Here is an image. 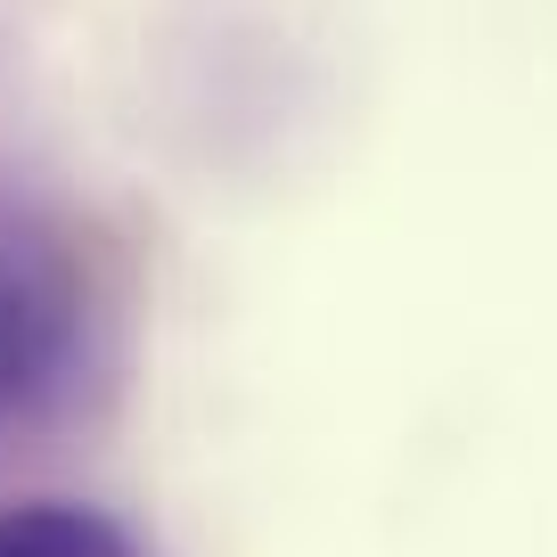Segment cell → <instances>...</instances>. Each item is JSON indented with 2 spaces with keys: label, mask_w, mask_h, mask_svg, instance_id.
I'll return each instance as SVG.
<instances>
[{
  "label": "cell",
  "mask_w": 557,
  "mask_h": 557,
  "mask_svg": "<svg viewBox=\"0 0 557 557\" xmlns=\"http://www.w3.org/2000/svg\"><path fill=\"white\" fill-rule=\"evenodd\" d=\"M99 345V255L50 197L0 189V435L66 410Z\"/></svg>",
  "instance_id": "cell-1"
},
{
  "label": "cell",
  "mask_w": 557,
  "mask_h": 557,
  "mask_svg": "<svg viewBox=\"0 0 557 557\" xmlns=\"http://www.w3.org/2000/svg\"><path fill=\"white\" fill-rule=\"evenodd\" d=\"M0 557H148L123 517L90 500H0Z\"/></svg>",
  "instance_id": "cell-2"
}]
</instances>
